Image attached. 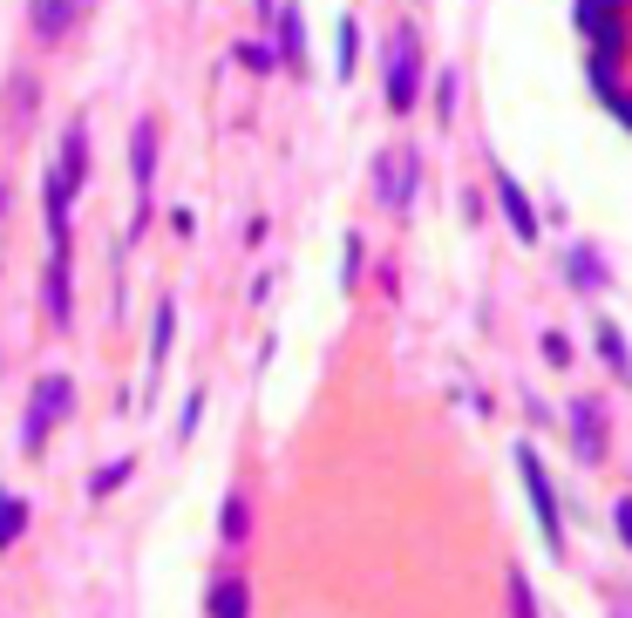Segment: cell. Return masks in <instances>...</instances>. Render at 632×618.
Returning <instances> with one entry per match:
<instances>
[{"instance_id": "8", "label": "cell", "mask_w": 632, "mask_h": 618, "mask_svg": "<svg viewBox=\"0 0 632 618\" xmlns=\"http://www.w3.org/2000/svg\"><path fill=\"white\" fill-rule=\"evenodd\" d=\"M42 313H48V327H62V333H68V320H75V306H68V239H55V252H48V273H42Z\"/></svg>"}, {"instance_id": "2", "label": "cell", "mask_w": 632, "mask_h": 618, "mask_svg": "<svg viewBox=\"0 0 632 618\" xmlns=\"http://www.w3.org/2000/svg\"><path fill=\"white\" fill-rule=\"evenodd\" d=\"M415 190H422V157H415V143H388L381 157H374V205L402 218L415 205Z\"/></svg>"}, {"instance_id": "26", "label": "cell", "mask_w": 632, "mask_h": 618, "mask_svg": "<svg viewBox=\"0 0 632 618\" xmlns=\"http://www.w3.org/2000/svg\"><path fill=\"white\" fill-rule=\"evenodd\" d=\"M197 415H205V395H190V401H184V421H177V435H184V442L197 435Z\"/></svg>"}, {"instance_id": "16", "label": "cell", "mask_w": 632, "mask_h": 618, "mask_svg": "<svg viewBox=\"0 0 632 618\" xmlns=\"http://www.w3.org/2000/svg\"><path fill=\"white\" fill-rule=\"evenodd\" d=\"M353 68H361V21L340 14V55H334V75H340V82H353Z\"/></svg>"}, {"instance_id": "18", "label": "cell", "mask_w": 632, "mask_h": 618, "mask_svg": "<svg viewBox=\"0 0 632 618\" xmlns=\"http://www.w3.org/2000/svg\"><path fill=\"white\" fill-rule=\"evenodd\" d=\"M171 340H177V306L164 299V313H156V327H150V374L164 367V354H171Z\"/></svg>"}, {"instance_id": "12", "label": "cell", "mask_w": 632, "mask_h": 618, "mask_svg": "<svg viewBox=\"0 0 632 618\" xmlns=\"http://www.w3.org/2000/svg\"><path fill=\"white\" fill-rule=\"evenodd\" d=\"M211 618H252V598H246V577L239 571H218L211 577Z\"/></svg>"}, {"instance_id": "20", "label": "cell", "mask_w": 632, "mask_h": 618, "mask_svg": "<svg viewBox=\"0 0 632 618\" xmlns=\"http://www.w3.org/2000/svg\"><path fill=\"white\" fill-rule=\"evenodd\" d=\"M130 470H137L130 455H123V462H102V470L89 476V496H109V489H123V483H130Z\"/></svg>"}, {"instance_id": "7", "label": "cell", "mask_w": 632, "mask_h": 618, "mask_svg": "<svg viewBox=\"0 0 632 618\" xmlns=\"http://www.w3.org/2000/svg\"><path fill=\"white\" fill-rule=\"evenodd\" d=\"M490 184H497V205H503V218H510V231H517L524 245H537L544 239V224H537V205H531V190L510 177L503 164H490Z\"/></svg>"}, {"instance_id": "23", "label": "cell", "mask_w": 632, "mask_h": 618, "mask_svg": "<svg viewBox=\"0 0 632 618\" xmlns=\"http://www.w3.org/2000/svg\"><path fill=\"white\" fill-rule=\"evenodd\" d=\"M612 537H619V544L632 551V489H625L619 504H612Z\"/></svg>"}, {"instance_id": "5", "label": "cell", "mask_w": 632, "mask_h": 618, "mask_svg": "<svg viewBox=\"0 0 632 618\" xmlns=\"http://www.w3.org/2000/svg\"><path fill=\"white\" fill-rule=\"evenodd\" d=\"M578 34H591V55H625V0H571Z\"/></svg>"}, {"instance_id": "6", "label": "cell", "mask_w": 632, "mask_h": 618, "mask_svg": "<svg viewBox=\"0 0 632 618\" xmlns=\"http://www.w3.org/2000/svg\"><path fill=\"white\" fill-rule=\"evenodd\" d=\"M565 442L585 470H599L606 462V408L599 401H571V421H565Z\"/></svg>"}, {"instance_id": "11", "label": "cell", "mask_w": 632, "mask_h": 618, "mask_svg": "<svg viewBox=\"0 0 632 618\" xmlns=\"http://www.w3.org/2000/svg\"><path fill=\"white\" fill-rule=\"evenodd\" d=\"M565 279H571V286H578L585 299H599V293L612 286V273H606V258L591 252V245H571V252H565Z\"/></svg>"}, {"instance_id": "24", "label": "cell", "mask_w": 632, "mask_h": 618, "mask_svg": "<svg viewBox=\"0 0 632 618\" xmlns=\"http://www.w3.org/2000/svg\"><path fill=\"white\" fill-rule=\"evenodd\" d=\"M544 361L551 367H571V340L565 333H544Z\"/></svg>"}, {"instance_id": "14", "label": "cell", "mask_w": 632, "mask_h": 618, "mask_svg": "<svg viewBox=\"0 0 632 618\" xmlns=\"http://www.w3.org/2000/svg\"><path fill=\"white\" fill-rule=\"evenodd\" d=\"M280 62L306 68V14L299 8H280Z\"/></svg>"}, {"instance_id": "17", "label": "cell", "mask_w": 632, "mask_h": 618, "mask_svg": "<svg viewBox=\"0 0 632 618\" xmlns=\"http://www.w3.org/2000/svg\"><path fill=\"white\" fill-rule=\"evenodd\" d=\"M361 265H368V239H361V231H347V245H340V293L361 286Z\"/></svg>"}, {"instance_id": "22", "label": "cell", "mask_w": 632, "mask_h": 618, "mask_svg": "<svg viewBox=\"0 0 632 618\" xmlns=\"http://www.w3.org/2000/svg\"><path fill=\"white\" fill-rule=\"evenodd\" d=\"M456 89H462V75L443 68V75H436V115H443V123H456Z\"/></svg>"}, {"instance_id": "13", "label": "cell", "mask_w": 632, "mask_h": 618, "mask_svg": "<svg viewBox=\"0 0 632 618\" xmlns=\"http://www.w3.org/2000/svg\"><path fill=\"white\" fill-rule=\"evenodd\" d=\"M591 340H599V361H606V374L632 388V346H625V333H619L612 320H599V333H591Z\"/></svg>"}, {"instance_id": "21", "label": "cell", "mask_w": 632, "mask_h": 618, "mask_svg": "<svg viewBox=\"0 0 632 618\" xmlns=\"http://www.w3.org/2000/svg\"><path fill=\"white\" fill-rule=\"evenodd\" d=\"M21 523H28V504H21V496H0V551L21 537Z\"/></svg>"}, {"instance_id": "3", "label": "cell", "mask_w": 632, "mask_h": 618, "mask_svg": "<svg viewBox=\"0 0 632 618\" xmlns=\"http://www.w3.org/2000/svg\"><path fill=\"white\" fill-rule=\"evenodd\" d=\"M517 476H524V496H531V510H537V537H544V551L551 558H565V517H558V496H551V476H544V462L531 442H517Z\"/></svg>"}, {"instance_id": "1", "label": "cell", "mask_w": 632, "mask_h": 618, "mask_svg": "<svg viewBox=\"0 0 632 618\" xmlns=\"http://www.w3.org/2000/svg\"><path fill=\"white\" fill-rule=\"evenodd\" d=\"M381 68H388V109L394 115H408L415 102H422V27H394L388 34V55H381Z\"/></svg>"}, {"instance_id": "4", "label": "cell", "mask_w": 632, "mask_h": 618, "mask_svg": "<svg viewBox=\"0 0 632 618\" xmlns=\"http://www.w3.org/2000/svg\"><path fill=\"white\" fill-rule=\"evenodd\" d=\"M75 408V380L68 374H42L34 380V395H28V421H21V449H42L48 429Z\"/></svg>"}, {"instance_id": "9", "label": "cell", "mask_w": 632, "mask_h": 618, "mask_svg": "<svg viewBox=\"0 0 632 618\" xmlns=\"http://www.w3.org/2000/svg\"><path fill=\"white\" fill-rule=\"evenodd\" d=\"M130 177H137V224H143L150 218V177H156V123L150 115L130 130Z\"/></svg>"}, {"instance_id": "19", "label": "cell", "mask_w": 632, "mask_h": 618, "mask_svg": "<svg viewBox=\"0 0 632 618\" xmlns=\"http://www.w3.org/2000/svg\"><path fill=\"white\" fill-rule=\"evenodd\" d=\"M246 530H252V510H246V496H225V517H218V537H225V544H246Z\"/></svg>"}, {"instance_id": "27", "label": "cell", "mask_w": 632, "mask_h": 618, "mask_svg": "<svg viewBox=\"0 0 632 618\" xmlns=\"http://www.w3.org/2000/svg\"><path fill=\"white\" fill-rule=\"evenodd\" d=\"M612 618H632V592H619V598H612Z\"/></svg>"}, {"instance_id": "15", "label": "cell", "mask_w": 632, "mask_h": 618, "mask_svg": "<svg viewBox=\"0 0 632 618\" xmlns=\"http://www.w3.org/2000/svg\"><path fill=\"white\" fill-rule=\"evenodd\" d=\"M503 598H510V618H544L537 611V592H531V571H517V564L503 571Z\"/></svg>"}, {"instance_id": "10", "label": "cell", "mask_w": 632, "mask_h": 618, "mask_svg": "<svg viewBox=\"0 0 632 618\" xmlns=\"http://www.w3.org/2000/svg\"><path fill=\"white\" fill-rule=\"evenodd\" d=\"M83 8H89V0H28V21H34L42 42H62V34L83 21Z\"/></svg>"}, {"instance_id": "25", "label": "cell", "mask_w": 632, "mask_h": 618, "mask_svg": "<svg viewBox=\"0 0 632 618\" xmlns=\"http://www.w3.org/2000/svg\"><path fill=\"white\" fill-rule=\"evenodd\" d=\"M239 62H246V68H259V75H265V68H272V62H280V55H272V48H259V42H246V48H239Z\"/></svg>"}]
</instances>
